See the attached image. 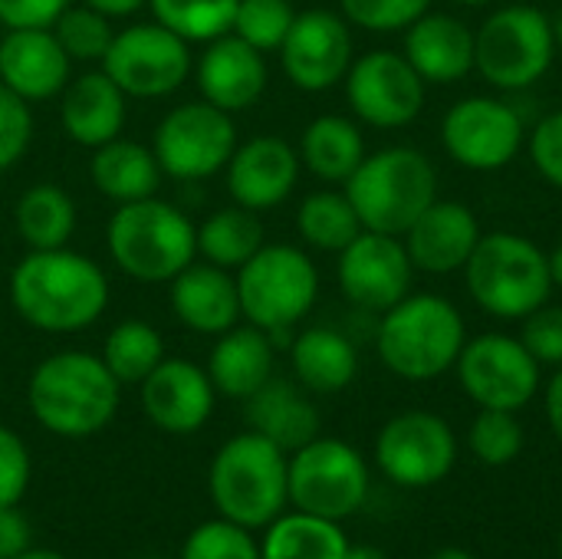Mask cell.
Segmentation results:
<instances>
[{
    "label": "cell",
    "mask_w": 562,
    "mask_h": 559,
    "mask_svg": "<svg viewBox=\"0 0 562 559\" xmlns=\"http://www.w3.org/2000/svg\"><path fill=\"white\" fill-rule=\"evenodd\" d=\"M369 497L362 455L339 438H313L290 458V504L303 514L342 524Z\"/></svg>",
    "instance_id": "obj_10"
},
{
    "label": "cell",
    "mask_w": 562,
    "mask_h": 559,
    "mask_svg": "<svg viewBox=\"0 0 562 559\" xmlns=\"http://www.w3.org/2000/svg\"><path fill=\"white\" fill-rule=\"evenodd\" d=\"M102 72L132 99H158L175 92L191 72L188 40L168 26L135 23L112 36L102 56Z\"/></svg>",
    "instance_id": "obj_13"
},
{
    "label": "cell",
    "mask_w": 562,
    "mask_h": 559,
    "mask_svg": "<svg viewBox=\"0 0 562 559\" xmlns=\"http://www.w3.org/2000/svg\"><path fill=\"white\" fill-rule=\"evenodd\" d=\"M72 0H0V23L7 30L16 26H53L56 16Z\"/></svg>",
    "instance_id": "obj_47"
},
{
    "label": "cell",
    "mask_w": 562,
    "mask_h": 559,
    "mask_svg": "<svg viewBox=\"0 0 562 559\" xmlns=\"http://www.w3.org/2000/svg\"><path fill=\"white\" fill-rule=\"evenodd\" d=\"M550 257V277H553V287H560L562 290V241L553 247V254H547Z\"/></svg>",
    "instance_id": "obj_51"
},
{
    "label": "cell",
    "mask_w": 562,
    "mask_h": 559,
    "mask_svg": "<svg viewBox=\"0 0 562 559\" xmlns=\"http://www.w3.org/2000/svg\"><path fill=\"white\" fill-rule=\"evenodd\" d=\"M142 559H158V557H142Z\"/></svg>",
    "instance_id": "obj_58"
},
{
    "label": "cell",
    "mask_w": 562,
    "mask_h": 559,
    "mask_svg": "<svg viewBox=\"0 0 562 559\" xmlns=\"http://www.w3.org/2000/svg\"><path fill=\"white\" fill-rule=\"evenodd\" d=\"M520 343L540 366H562V306H540L524 320Z\"/></svg>",
    "instance_id": "obj_44"
},
{
    "label": "cell",
    "mask_w": 562,
    "mask_h": 559,
    "mask_svg": "<svg viewBox=\"0 0 562 559\" xmlns=\"http://www.w3.org/2000/svg\"><path fill=\"white\" fill-rule=\"evenodd\" d=\"M553 36H557V49H562V13L553 20Z\"/></svg>",
    "instance_id": "obj_55"
},
{
    "label": "cell",
    "mask_w": 562,
    "mask_h": 559,
    "mask_svg": "<svg viewBox=\"0 0 562 559\" xmlns=\"http://www.w3.org/2000/svg\"><path fill=\"white\" fill-rule=\"evenodd\" d=\"M366 158L362 128L346 115H319L306 125L300 161L329 185H346Z\"/></svg>",
    "instance_id": "obj_31"
},
{
    "label": "cell",
    "mask_w": 562,
    "mask_h": 559,
    "mask_svg": "<svg viewBox=\"0 0 562 559\" xmlns=\"http://www.w3.org/2000/svg\"><path fill=\"white\" fill-rule=\"evenodd\" d=\"M468 293L497 320H527L553 297L550 257L524 234L491 231L464 267Z\"/></svg>",
    "instance_id": "obj_6"
},
{
    "label": "cell",
    "mask_w": 562,
    "mask_h": 559,
    "mask_svg": "<svg viewBox=\"0 0 562 559\" xmlns=\"http://www.w3.org/2000/svg\"><path fill=\"white\" fill-rule=\"evenodd\" d=\"M171 313L194 333H227L240 320L237 280L214 264H188L171 280Z\"/></svg>",
    "instance_id": "obj_25"
},
{
    "label": "cell",
    "mask_w": 562,
    "mask_h": 559,
    "mask_svg": "<svg viewBox=\"0 0 562 559\" xmlns=\"http://www.w3.org/2000/svg\"><path fill=\"white\" fill-rule=\"evenodd\" d=\"M33 530L30 521L13 507H0V559H16L30 550Z\"/></svg>",
    "instance_id": "obj_48"
},
{
    "label": "cell",
    "mask_w": 562,
    "mask_h": 559,
    "mask_svg": "<svg viewBox=\"0 0 562 559\" xmlns=\"http://www.w3.org/2000/svg\"><path fill=\"white\" fill-rule=\"evenodd\" d=\"M63 128L76 145L99 148L122 135L125 92L105 72H82L63 89Z\"/></svg>",
    "instance_id": "obj_26"
},
{
    "label": "cell",
    "mask_w": 562,
    "mask_h": 559,
    "mask_svg": "<svg viewBox=\"0 0 562 559\" xmlns=\"http://www.w3.org/2000/svg\"><path fill=\"white\" fill-rule=\"evenodd\" d=\"M454 3H464V7H484V3H494V0H454Z\"/></svg>",
    "instance_id": "obj_56"
},
{
    "label": "cell",
    "mask_w": 562,
    "mask_h": 559,
    "mask_svg": "<svg viewBox=\"0 0 562 559\" xmlns=\"http://www.w3.org/2000/svg\"><path fill=\"white\" fill-rule=\"evenodd\" d=\"M300 178V152L280 135H257L234 148L227 191L247 211H267L290 198Z\"/></svg>",
    "instance_id": "obj_19"
},
{
    "label": "cell",
    "mask_w": 562,
    "mask_h": 559,
    "mask_svg": "<svg viewBox=\"0 0 562 559\" xmlns=\"http://www.w3.org/2000/svg\"><path fill=\"white\" fill-rule=\"evenodd\" d=\"M263 559H346L349 540L336 521L313 514H280L263 537Z\"/></svg>",
    "instance_id": "obj_33"
},
{
    "label": "cell",
    "mask_w": 562,
    "mask_h": 559,
    "mask_svg": "<svg viewBox=\"0 0 562 559\" xmlns=\"http://www.w3.org/2000/svg\"><path fill=\"white\" fill-rule=\"evenodd\" d=\"M543 405H547V422H550L553 435H557V438L562 441V366H557L553 379L547 382Z\"/></svg>",
    "instance_id": "obj_49"
},
{
    "label": "cell",
    "mask_w": 562,
    "mask_h": 559,
    "mask_svg": "<svg viewBox=\"0 0 562 559\" xmlns=\"http://www.w3.org/2000/svg\"><path fill=\"white\" fill-rule=\"evenodd\" d=\"M158 175L161 168H158L155 152L125 138H112L99 145L89 165V178L95 191L119 204L151 198L158 191Z\"/></svg>",
    "instance_id": "obj_30"
},
{
    "label": "cell",
    "mask_w": 562,
    "mask_h": 559,
    "mask_svg": "<svg viewBox=\"0 0 562 559\" xmlns=\"http://www.w3.org/2000/svg\"><path fill=\"white\" fill-rule=\"evenodd\" d=\"M346 99L356 119L372 128H405L425 109V79L405 53L372 49L352 59L346 72Z\"/></svg>",
    "instance_id": "obj_16"
},
{
    "label": "cell",
    "mask_w": 562,
    "mask_h": 559,
    "mask_svg": "<svg viewBox=\"0 0 562 559\" xmlns=\"http://www.w3.org/2000/svg\"><path fill=\"white\" fill-rule=\"evenodd\" d=\"M441 142L451 161L468 171L507 168L527 142L520 112L494 96H468L454 102L441 122Z\"/></svg>",
    "instance_id": "obj_15"
},
{
    "label": "cell",
    "mask_w": 562,
    "mask_h": 559,
    "mask_svg": "<svg viewBox=\"0 0 562 559\" xmlns=\"http://www.w3.org/2000/svg\"><path fill=\"white\" fill-rule=\"evenodd\" d=\"M293 20L296 10L290 0H240L231 33H237L254 49L267 53V49H280Z\"/></svg>",
    "instance_id": "obj_40"
},
{
    "label": "cell",
    "mask_w": 562,
    "mask_h": 559,
    "mask_svg": "<svg viewBox=\"0 0 562 559\" xmlns=\"http://www.w3.org/2000/svg\"><path fill=\"white\" fill-rule=\"evenodd\" d=\"M296 227H300V237L310 247L329 250V254L346 250L366 231L346 191H316V194H310L296 211Z\"/></svg>",
    "instance_id": "obj_35"
},
{
    "label": "cell",
    "mask_w": 562,
    "mask_h": 559,
    "mask_svg": "<svg viewBox=\"0 0 562 559\" xmlns=\"http://www.w3.org/2000/svg\"><path fill=\"white\" fill-rule=\"evenodd\" d=\"M53 33L59 40V46L66 49L69 59H79V63H92V59H102L105 49L112 46V23L105 13H99L95 7L82 3H69L56 23H53Z\"/></svg>",
    "instance_id": "obj_38"
},
{
    "label": "cell",
    "mask_w": 562,
    "mask_h": 559,
    "mask_svg": "<svg viewBox=\"0 0 562 559\" xmlns=\"http://www.w3.org/2000/svg\"><path fill=\"white\" fill-rule=\"evenodd\" d=\"M293 372L303 389L316 395H333L352 385L359 372V353L349 336L329 326H313L290 343Z\"/></svg>",
    "instance_id": "obj_29"
},
{
    "label": "cell",
    "mask_w": 562,
    "mask_h": 559,
    "mask_svg": "<svg viewBox=\"0 0 562 559\" xmlns=\"http://www.w3.org/2000/svg\"><path fill=\"white\" fill-rule=\"evenodd\" d=\"M405 59L425 82L451 86L474 69V30L451 13H422L405 30Z\"/></svg>",
    "instance_id": "obj_24"
},
{
    "label": "cell",
    "mask_w": 562,
    "mask_h": 559,
    "mask_svg": "<svg viewBox=\"0 0 562 559\" xmlns=\"http://www.w3.org/2000/svg\"><path fill=\"white\" fill-rule=\"evenodd\" d=\"M82 3L95 7V10L105 13V16H128V13H135L138 7H145L148 0H82Z\"/></svg>",
    "instance_id": "obj_50"
},
{
    "label": "cell",
    "mask_w": 562,
    "mask_h": 559,
    "mask_svg": "<svg viewBox=\"0 0 562 559\" xmlns=\"http://www.w3.org/2000/svg\"><path fill=\"white\" fill-rule=\"evenodd\" d=\"M553 20L530 3L494 10L474 33V69L507 92L540 82L553 66Z\"/></svg>",
    "instance_id": "obj_8"
},
{
    "label": "cell",
    "mask_w": 562,
    "mask_h": 559,
    "mask_svg": "<svg viewBox=\"0 0 562 559\" xmlns=\"http://www.w3.org/2000/svg\"><path fill=\"white\" fill-rule=\"evenodd\" d=\"M161 359H165L161 333L151 323H145V320H122L109 333L105 353H102V362L119 379V385H142L145 376Z\"/></svg>",
    "instance_id": "obj_36"
},
{
    "label": "cell",
    "mask_w": 562,
    "mask_h": 559,
    "mask_svg": "<svg viewBox=\"0 0 562 559\" xmlns=\"http://www.w3.org/2000/svg\"><path fill=\"white\" fill-rule=\"evenodd\" d=\"M10 303L40 333H79L105 313L109 280L95 260L66 247L30 250L10 273Z\"/></svg>",
    "instance_id": "obj_1"
},
{
    "label": "cell",
    "mask_w": 562,
    "mask_h": 559,
    "mask_svg": "<svg viewBox=\"0 0 562 559\" xmlns=\"http://www.w3.org/2000/svg\"><path fill=\"white\" fill-rule=\"evenodd\" d=\"M346 559H389L379 547H352L349 544V554H346Z\"/></svg>",
    "instance_id": "obj_52"
},
{
    "label": "cell",
    "mask_w": 562,
    "mask_h": 559,
    "mask_svg": "<svg viewBox=\"0 0 562 559\" xmlns=\"http://www.w3.org/2000/svg\"><path fill=\"white\" fill-rule=\"evenodd\" d=\"M346 194L366 231L405 237V231L438 201V171L425 152L392 145L362 158L346 181Z\"/></svg>",
    "instance_id": "obj_5"
},
{
    "label": "cell",
    "mask_w": 562,
    "mask_h": 559,
    "mask_svg": "<svg viewBox=\"0 0 562 559\" xmlns=\"http://www.w3.org/2000/svg\"><path fill=\"white\" fill-rule=\"evenodd\" d=\"M119 389L122 385L102 356L66 349L33 369L26 402L46 432L59 438H89L115 418Z\"/></svg>",
    "instance_id": "obj_2"
},
{
    "label": "cell",
    "mask_w": 562,
    "mask_h": 559,
    "mask_svg": "<svg viewBox=\"0 0 562 559\" xmlns=\"http://www.w3.org/2000/svg\"><path fill=\"white\" fill-rule=\"evenodd\" d=\"M16 559H69V557H63V554H56V550H26V554H20Z\"/></svg>",
    "instance_id": "obj_54"
},
{
    "label": "cell",
    "mask_w": 562,
    "mask_h": 559,
    "mask_svg": "<svg viewBox=\"0 0 562 559\" xmlns=\"http://www.w3.org/2000/svg\"><path fill=\"white\" fill-rule=\"evenodd\" d=\"M454 461L458 438L435 412H402L375 438V465L398 488H431L451 474Z\"/></svg>",
    "instance_id": "obj_14"
},
{
    "label": "cell",
    "mask_w": 562,
    "mask_h": 559,
    "mask_svg": "<svg viewBox=\"0 0 562 559\" xmlns=\"http://www.w3.org/2000/svg\"><path fill=\"white\" fill-rule=\"evenodd\" d=\"M560 559H562V534H560Z\"/></svg>",
    "instance_id": "obj_57"
},
{
    "label": "cell",
    "mask_w": 562,
    "mask_h": 559,
    "mask_svg": "<svg viewBox=\"0 0 562 559\" xmlns=\"http://www.w3.org/2000/svg\"><path fill=\"white\" fill-rule=\"evenodd\" d=\"M260 247H263V224L257 211H247L240 204L211 214L198 227V254H204L207 264L224 270L231 267L240 270Z\"/></svg>",
    "instance_id": "obj_34"
},
{
    "label": "cell",
    "mask_w": 562,
    "mask_h": 559,
    "mask_svg": "<svg viewBox=\"0 0 562 559\" xmlns=\"http://www.w3.org/2000/svg\"><path fill=\"white\" fill-rule=\"evenodd\" d=\"M13 224L30 250H56L76 231V204L59 185H33L13 208Z\"/></svg>",
    "instance_id": "obj_32"
},
{
    "label": "cell",
    "mask_w": 562,
    "mask_h": 559,
    "mask_svg": "<svg viewBox=\"0 0 562 559\" xmlns=\"http://www.w3.org/2000/svg\"><path fill=\"white\" fill-rule=\"evenodd\" d=\"M237 148V128L231 112L201 102H184L171 109L158 128L151 152L158 158V168L178 181H201L227 168L231 155Z\"/></svg>",
    "instance_id": "obj_11"
},
{
    "label": "cell",
    "mask_w": 562,
    "mask_h": 559,
    "mask_svg": "<svg viewBox=\"0 0 562 559\" xmlns=\"http://www.w3.org/2000/svg\"><path fill=\"white\" fill-rule=\"evenodd\" d=\"M454 369L461 389L477 409L520 412L540 392V362L520 339L507 333H484L468 339Z\"/></svg>",
    "instance_id": "obj_12"
},
{
    "label": "cell",
    "mask_w": 562,
    "mask_h": 559,
    "mask_svg": "<svg viewBox=\"0 0 562 559\" xmlns=\"http://www.w3.org/2000/svg\"><path fill=\"white\" fill-rule=\"evenodd\" d=\"M26 105L30 102H23L10 86L0 82V171L13 168L33 138V115Z\"/></svg>",
    "instance_id": "obj_43"
},
{
    "label": "cell",
    "mask_w": 562,
    "mask_h": 559,
    "mask_svg": "<svg viewBox=\"0 0 562 559\" xmlns=\"http://www.w3.org/2000/svg\"><path fill=\"white\" fill-rule=\"evenodd\" d=\"M72 59L53 26H16L0 36V82L23 102H43L66 89Z\"/></svg>",
    "instance_id": "obj_21"
},
{
    "label": "cell",
    "mask_w": 562,
    "mask_h": 559,
    "mask_svg": "<svg viewBox=\"0 0 562 559\" xmlns=\"http://www.w3.org/2000/svg\"><path fill=\"white\" fill-rule=\"evenodd\" d=\"M375 343L389 372L408 382H431L454 369L468 343V326L451 300L408 293L382 313Z\"/></svg>",
    "instance_id": "obj_3"
},
{
    "label": "cell",
    "mask_w": 562,
    "mask_h": 559,
    "mask_svg": "<svg viewBox=\"0 0 562 559\" xmlns=\"http://www.w3.org/2000/svg\"><path fill=\"white\" fill-rule=\"evenodd\" d=\"M428 559H474L468 550H458V547H445V550H438V554H431Z\"/></svg>",
    "instance_id": "obj_53"
},
{
    "label": "cell",
    "mask_w": 562,
    "mask_h": 559,
    "mask_svg": "<svg viewBox=\"0 0 562 559\" xmlns=\"http://www.w3.org/2000/svg\"><path fill=\"white\" fill-rule=\"evenodd\" d=\"M481 237H484L481 221L468 204L435 201L405 231V250L412 257V267L435 277H448L468 267Z\"/></svg>",
    "instance_id": "obj_22"
},
{
    "label": "cell",
    "mask_w": 562,
    "mask_h": 559,
    "mask_svg": "<svg viewBox=\"0 0 562 559\" xmlns=\"http://www.w3.org/2000/svg\"><path fill=\"white\" fill-rule=\"evenodd\" d=\"M339 7L352 26L369 33H395L408 30L422 13H428L431 0H339Z\"/></svg>",
    "instance_id": "obj_42"
},
{
    "label": "cell",
    "mask_w": 562,
    "mask_h": 559,
    "mask_svg": "<svg viewBox=\"0 0 562 559\" xmlns=\"http://www.w3.org/2000/svg\"><path fill=\"white\" fill-rule=\"evenodd\" d=\"M217 514L237 527H270L290 501V458L270 438L244 432L231 438L207 474Z\"/></svg>",
    "instance_id": "obj_4"
},
{
    "label": "cell",
    "mask_w": 562,
    "mask_h": 559,
    "mask_svg": "<svg viewBox=\"0 0 562 559\" xmlns=\"http://www.w3.org/2000/svg\"><path fill=\"white\" fill-rule=\"evenodd\" d=\"M181 559H263L260 547L254 544L247 527H237L231 521H207L191 530L184 540Z\"/></svg>",
    "instance_id": "obj_41"
},
{
    "label": "cell",
    "mask_w": 562,
    "mask_h": 559,
    "mask_svg": "<svg viewBox=\"0 0 562 559\" xmlns=\"http://www.w3.org/2000/svg\"><path fill=\"white\" fill-rule=\"evenodd\" d=\"M198 89L224 112L250 109L267 89V59L237 33H224L207 43L198 63Z\"/></svg>",
    "instance_id": "obj_23"
},
{
    "label": "cell",
    "mask_w": 562,
    "mask_h": 559,
    "mask_svg": "<svg viewBox=\"0 0 562 559\" xmlns=\"http://www.w3.org/2000/svg\"><path fill=\"white\" fill-rule=\"evenodd\" d=\"M471 455L487 468H504L524 451V425L517 422V412H497L481 409L468 432Z\"/></svg>",
    "instance_id": "obj_39"
},
{
    "label": "cell",
    "mask_w": 562,
    "mask_h": 559,
    "mask_svg": "<svg viewBox=\"0 0 562 559\" xmlns=\"http://www.w3.org/2000/svg\"><path fill=\"white\" fill-rule=\"evenodd\" d=\"M527 148L540 178L562 191V109L543 115L533 125V132L527 135Z\"/></svg>",
    "instance_id": "obj_45"
},
{
    "label": "cell",
    "mask_w": 562,
    "mask_h": 559,
    "mask_svg": "<svg viewBox=\"0 0 562 559\" xmlns=\"http://www.w3.org/2000/svg\"><path fill=\"white\" fill-rule=\"evenodd\" d=\"M319 273L313 260L290 244H263L237 270L240 316L263 333L293 329L316 303Z\"/></svg>",
    "instance_id": "obj_9"
},
{
    "label": "cell",
    "mask_w": 562,
    "mask_h": 559,
    "mask_svg": "<svg viewBox=\"0 0 562 559\" xmlns=\"http://www.w3.org/2000/svg\"><path fill=\"white\" fill-rule=\"evenodd\" d=\"M247 422H250V432L270 438L286 455L319 438L316 405L296 385L283 379H270L263 389H257L247 399Z\"/></svg>",
    "instance_id": "obj_28"
},
{
    "label": "cell",
    "mask_w": 562,
    "mask_h": 559,
    "mask_svg": "<svg viewBox=\"0 0 562 559\" xmlns=\"http://www.w3.org/2000/svg\"><path fill=\"white\" fill-rule=\"evenodd\" d=\"M207 376L214 392H224L231 399H250L257 389H263L273 379V343L260 326H231L221 333Z\"/></svg>",
    "instance_id": "obj_27"
},
{
    "label": "cell",
    "mask_w": 562,
    "mask_h": 559,
    "mask_svg": "<svg viewBox=\"0 0 562 559\" xmlns=\"http://www.w3.org/2000/svg\"><path fill=\"white\" fill-rule=\"evenodd\" d=\"M142 409L151 425L171 435L198 432L214 412V385L204 369L184 359H161L142 382Z\"/></svg>",
    "instance_id": "obj_20"
},
{
    "label": "cell",
    "mask_w": 562,
    "mask_h": 559,
    "mask_svg": "<svg viewBox=\"0 0 562 559\" xmlns=\"http://www.w3.org/2000/svg\"><path fill=\"white\" fill-rule=\"evenodd\" d=\"M105 237L115 267L142 283H171L198 254V227L191 217L155 194L119 204Z\"/></svg>",
    "instance_id": "obj_7"
},
{
    "label": "cell",
    "mask_w": 562,
    "mask_h": 559,
    "mask_svg": "<svg viewBox=\"0 0 562 559\" xmlns=\"http://www.w3.org/2000/svg\"><path fill=\"white\" fill-rule=\"evenodd\" d=\"M30 484V451L23 438L0 425V507L20 504Z\"/></svg>",
    "instance_id": "obj_46"
},
{
    "label": "cell",
    "mask_w": 562,
    "mask_h": 559,
    "mask_svg": "<svg viewBox=\"0 0 562 559\" xmlns=\"http://www.w3.org/2000/svg\"><path fill=\"white\" fill-rule=\"evenodd\" d=\"M240 0H148L155 20L188 43H211L234 30Z\"/></svg>",
    "instance_id": "obj_37"
},
{
    "label": "cell",
    "mask_w": 562,
    "mask_h": 559,
    "mask_svg": "<svg viewBox=\"0 0 562 559\" xmlns=\"http://www.w3.org/2000/svg\"><path fill=\"white\" fill-rule=\"evenodd\" d=\"M412 257L402 237L362 231L346 250H339V287L342 293L369 310L385 313L412 293Z\"/></svg>",
    "instance_id": "obj_18"
},
{
    "label": "cell",
    "mask_w": 562,
    "mask_h": 559,
    "mask_svg": "<svg viewBox=\"0 0 562 559\" xmlns=\"http://www.w3.org/2000/svg\"><path fill=\"white\" fill-rule=\"evenodd\" d=\"M280 63L290 82L303 92H326L346 79L352 66L349 20L333 10L296 13L286 40L280 43Z\"/></svg>",
    "instance_id": "obj_17"
}]
</instances>
